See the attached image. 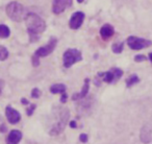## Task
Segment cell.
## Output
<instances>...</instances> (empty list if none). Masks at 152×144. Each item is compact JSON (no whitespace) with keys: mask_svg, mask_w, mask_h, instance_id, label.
<instances>
[{"mask_svg":"<svg viewBox=\"0 0 152 144\" xmlns=\"http://www.w3.org/2000/svg\"><path fill=\"white\" fill-rule=\"evenodd\" d=\"M26 27L29 35L30 42H37L40 39L41 35L46 29V23L45 21L36 13L27 14L25 18Z\"/></svg>","mask_w":152,"mask_h":144,"instance_id":"1","label":"cell"},{"mask_svg":"<svg viewBox=\"0 0 152 144\" xmlns=\"http://www.w3.org/2000/svg\"><path fill=\"white\" fill-rule=\"evenodd\" d=\"M7 15L9 16L10 19L15 22L23 21L27 16L25 7L21 3L16 2V1H13L7 5Z\"/></svg>","mask_w":152,"mask_h":144,"instance_id":"2","label":"cell"},{"mask_svg":"<svg viewBox=\"0 0 152 144\" xmlns=\"http://www.w3.org/2000/svg\"><path fill=\"white\" fill-rule=\"evenodd\" d=\"M69 117H70L69 110H68V109H63V110L61 111V113H59L58 121L53 125L52 129L49 132V134H50L51 136L59 135V134L65 129L66 124H67L68 120H69Z\"/></svg>","mask_w":152,"mask_h":144,"instance_id":"3","label":"cell"},{"mask_svg":"<svg viewBox=\"0 0 152 144\" xmlns=\"http://www.w3.org/2000/svg\"><path fill=\"white\" fill-rule=\"evenodd\" d=\"M83 60L81 51L75 48H69L64 53V67L70 68L73 64Z\"/></svg>","mask_w":152,"mask_h":144,"instance_id":"4","label":"cell"},{"mask_svg":"<svg viewBox=\"0 0 152 144\" xmlns=\"http://www.w3.org/2000/svg\"><path fill=\"white\" fill-rule=\"evenodd\" d=\"M126 42L128 47L132 50H141V49L147 48V47H150L152 45V41L135 36L128 37Z\"/></svg>","mask_w":152,"mask_h":144,"instance_id":"5","label":"cell"},{"mask_svg":"<svg viewBox=\"0 0 152 144\" xmlns=\"http://www.w3.org/2000/svg\"><path fill=\"white\" fill-rule=\"evenodd\" d=\"M56 45H57V39L55 38V37H52L45 46L40 47L39 49H37L36 52H34V55L38 57L39 59H40V57H47V55H49L50 53L53 52V50L55 49Z\"/></svg>","mask_w":152,"mask_h":144,"instance_id":"6","label":"cell"},{"mask_svg":"<svg viewBox=\"0 0 152 144\" xmlns=\"http://www.w3.org/2000/svg\"><path fill=\"white\" fill-rule=\"evenodd\" d=\"M73 3V0H53L52 12L55 15H59L65 10L69 9Z\"/></svg>","mask_w":152,"mask_h":144,"instance_id":"7","label":"cell"},{"mask_svg":"<svg viewBox=\"0 0 152 144\" xmlns=\"http://www.w3.org/2000/svg\"><path fill=\"white\" fill-rule=\"evenodd\" d=\"M83 20H85V14L83 12H76V13H74L69 22L70 28L71 29H78L83 25Z\"/></svg>","mask_w":152,"mask_h":144,"instance_id":"8","label":"cell"},{"mask_svg":"<svg viewBox=\"0 0 152 144\" xmlns=\"http://www.w3.org/2000/svg\"><path fill=\"white\" fill-rule=\"evenodd\" d=\"M5 116L11 124H16L21 120V114L15 109H13L11 106H7L5 108Z\"/></svg>","mask_w":152,"mask_h":144,"instance_id":"9","label":"cell"},{"mask_svg":"<svg viewBox=\"0 0 152 144\" xmlns=\"http://www.w3.org/2000/svg\"><path fill=\"white\" fill-rule=\"evenodd\" d=\"M22 139V133L18 129H13L7 138V144H18Z\"/></svg>","mask_w":152,"mask_h":144,"instance_id":"10","label":"cell"},{"mask_svg":"<svg viewBox=\"0 0 152 144\" xmlns=\"http://www.w3.org/2000/svg\"><path fill=\"white\" fill-rule=\"evenodd\" d=\"M140 139L143 143H149L152 141V131L148 125L142 127L141 134H140Z\"/></svg>","mask_w":152,"mask_h":144,"instance_id":"11","label":"cell"},{"mask_svg":"<svg viewBox=\"0 0 152 144\" xmlns=\"http://www.w3.org/2000/svg\"><path fill=\"white\" fill-rule=\"evenodd\" d=\"M114 34H115V29L110 24H104L101 27V29H100V36L105 41L112 38L114 36Z\"/></svg>","mask_w":152,"mask_h":144,"instance_id":"12","label":"cell"},{"mask_svg":"<svg viewBox=\"0 0 152 144\" xmlns=\"http://www.w3.org/2000/svg\"><path fill=\"white\" fill-rule=\"evenodd\" d=\"M90 90V79H85V85H83V89H81L80 93H77V94H73L72 96V99L73 100H78V99H83L87 96L88 92Z\"/></svg>","mask_w":152,"mask_h":144,"instance_id":"13","label":"cell"},{"mask_svg":"<svg viewBox=\"0 0 152 144\" xmlns=\"http://www.w3.org/2000/svg\"><path fill=\"white\" fill-rule=\"evenodd\" d=\"M98 76L102 77V79L107 84H112V83H114V82H117L116 76H115L114 72H113L112 69L107 72H99V73H98Z\"/></svg>","mask_w":152,"mask_h":144,"instance_id":"14","label":"cell"},{"mask_svg":"<svg viewBox=\"0 0 152 144\" xmlns=\"http://www.w3.org/2000/svg\"><path fill=\"white\" fill-rule=\"evenodd\" d=\"M50 92L52 94H63L66 92V86L64 84H54L50 87Z\"/></svg>","mask_w":152,"mask_h":144,"instance_id":"15","label":"cell"},{"mask_svg":"<svg viewBox=\"0 0 152 144\" xmlns=\"http://www.w3.org/2000/svg\"><path fill=\"white\" fill-rule=\"evenodd\" d=\"M140 82V77L137 74H132L126 79V87L127 88H131L132 86L137 85Z\"/></svg>","mask_w":152,"mask_h":144,"instance_id":"16","label":"cell"},{"mask_svg":"<svg viewBox=\"0 0 152 144\" xmlns=\"http://www.w3.org/2000/svg\"><path fill=\"white\" fill-rule=\"evenodd\" d=\"M11 35V30L4 24H0V38L1 39H7Z\"/></svg>","mask_w":152,"mask_h":144,"instance_id":"17","label":"cell"},{"mask_svg":"<svg viewBox=\"0 0 152 144\" xmlns=\"http://www.w3.org/2000/svg\"><path fill=\"white\" fill-rule=\"evenodd\" d=\"M113 49V52L114 53H121L123 51V49H124V42H120V43H115L114 45H113L112 47Z\"/></svg>","mask_w":152,"mask_h":144,"instance_id":"18","label":"cell"},{"mask_svg":"<svg viewBox=\"0 0 152 144\" xmlns=\"http://www.w3.org/2000/svg\"><path fill=\"white\" fill-rule=\"evenodd\" d=\"M9 57V51L4 46L0 45V61H5Z\"/></svg>","mask_w":152,"mask_h":144,"instance_id":"19","label":"cell"},{"mask_svg":"<svg viewBox=\"0 0 152 144\" xmlns=\"http://www.w3.org/2000/svg\"><path fill=\"white\" fill-rule=\"evenodd\" d=\"M113 72H114L115 76H116V81H119V79L122 77L123 75V71L120 69V68H112Z\"/></svg>","mask_w":152,"mask_h":144,"instance_id":"20","label":"cell"},{"mask_svg":"<svg viewBox=\"0 0 152 144\" xmlns=\"http://www.w3.org/2000/svg\"><path fill=\"white\" fill-rule=\"evenodd\" d=\"M147 59L148 57H145L144 54H137L134 57V62H137V63H141V62H145Z\"/></svg>","mask_w":152,"mask_h":144,"instance_id":"21","label":"cell"},{"mask_svg":"<svg viewBox=\"0 0 152 144\" xmlns=\"http://www.w3.org/2000/svg\"><path fill=\"white\" fill-rule=\"evenodd\" d=\"M41 95V91L38 89V88H34V89H32L31 91V97L32 98H39Z\"/></svg>","mask_w":152,"mask_h":144,"instance_id":"22","label":"cell"},{"mask_svg":"<svg viewBox=\"0 0 152 144\" xmlns=\"http://www.w3.org/2000/svg\"><path fill=\"white\" fill-rule=\"evenodd\" d=\"M31 63H32V65H34V67H38L39 64H40V60H39L38 57H36V55L34 54L31 57Z\"/></svg>","mask_w":152,"mask_h":144,"instance_id":"23","label":"cell"},{"mask_svg":"<svg viewBox=\"0 0 152 144\" xmlns=\"http://www.w3.org/2000/svg\"><path fill=\"white\" fill-rule=\"evenodd\" d=\"M36 104H30L29 106V108L27 109V111H26V113H27V115L28 116H31L32 115V113L34 112V110H36Z\"/></svg>","mask_w":152,"mask_h":144,"instance_id":"24","label":"cell"},{"mask_svg":"<svg viewBox=\"0 0 152 144\" xmlns=\"http://www.w3.org/2000/svg\"><path fill=\"white\" fill-rule=\"evenodd\" d=\"M79 140H80V142H83V143H87L88 140H89V137H88L87 134H81V135L79 136Z\"/></svg>","mask_w":152,"mask_h":144,"instance_id":"25","label":"cell"},{"mask_svg":"<svg viewBox=\"0 0 152 144\" xmlns=\"http://www.w3.org/2000/svg\"><path fill=\"white\" fill-rule=\"evenodd\" d=\"M67 98H68V95L66 94V92L61 94V104H65V102L67 101Z\"/></svg>","mask_w":152,"mask_h":144,"instance_id":"26","label":"cell"},{"mask_svg":"<svg viewBox=\"0 0 152 144\" xmlns=\"http://www.w3.org/2000/svg\"><path fill=\"white\" fill-rule=\"evenodd\" d=\"M7 131V126H5V124L0 125V132H1V133H5Z\"/></svg>","mask_w":152,"mask_h":144,"instance_id":"27","label":"cell"},{"mask_svg":"<svg viewBox=\"0 0 152 144\" xmlns=\"http://www.w3.org/2000/svg\"><path fill=\"white\" fill-rule=\"evenodd\" d=\"M3 87H4V82H3V81H0V94H1V92H2Z\"/></svg>","mask_w":152,"mask_h":144,"instance_id":"28","label":"cell"},{"mask_svg":"<svg viewBox=\"0 0 152 144\" xmlns=\"http://www.w3.org/2000/svg\"><path fill=\"white\" fill-rule=\"evenodd\" d=\"M21 104H28L29 102H28V100L26 99V98H22V99H21Z\"/></svg>","mask_w":152,"mask_h":144,"instance_id":"29","label":"cell"},{"mask_svg":"<svg viewBox=\"0 0 152 144\" xmlns=\"http://www.w3.org/2000/svg\"><path fill=\"white\" fill-rule=\"evenodd\" d=\"M70 126L71 127H77V125H76V121H71V122H70Z\"/></svg>","mask_w":152,"mask_h":144,"instance_id":"30","label":"cell"},{"mask_svg":"<svg viewBox=\"0 0 152 144\" xmlns=\"http://www.w3.org/2000/svg\"><path fill=\"white\" fill-rule=\"evenodd\" d=\"M148 59H149V61L152 63V52H150L149 54H148Z\"/></svg>","mask_w":152,"mask_h":144,"instance_id":"31","label":"cell"},{"mask_svg":"<svg viewBox=\"0 0 152 144\" xmlns=\"http://www.w3.org/2000/svg\"><path fill=\"white\" fill-rule=\"evenodd\" d=\"M77 2H78V3H81V2H83V0H77Z\"/></svg>","mask_w":152,"mask_h":144,"instance_id":"32","label":"cell"}]
</instances>
